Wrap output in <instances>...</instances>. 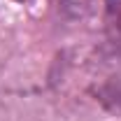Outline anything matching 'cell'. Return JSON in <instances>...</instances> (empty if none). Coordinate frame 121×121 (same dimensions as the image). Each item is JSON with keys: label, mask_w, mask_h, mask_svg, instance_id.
Listing matches in <instances>:
<instances>
[{"label": "cell", "mask_w": 121, "mask_h": 121, "mask_svg": "<svg viewBox=\"0 0 121 121\" xmlns=\"http://www.w3.org/2000/svg\"><path fill=\"white\" fill-rule=\"evenodd\" d=\"M103 21L107 40L121 54V0H103Z\"/></svg>", "instance_id": "cell-1"}, {"label": "cell", "mask_w": 121, "mask_h": 121, "mask_svg": "<svg viewBox=\"0 0 121 121\" xmlns=\"http://www.w3.org/2000/svg\"><path fill=\"white\" fill-rule=\"evenodd\" d=\"M98 95H100V103L107 109L121 112V79H109V82H105L100 86V91H98Z\"/></svg>", "instance_id": "cell-2"}]
</instances>
